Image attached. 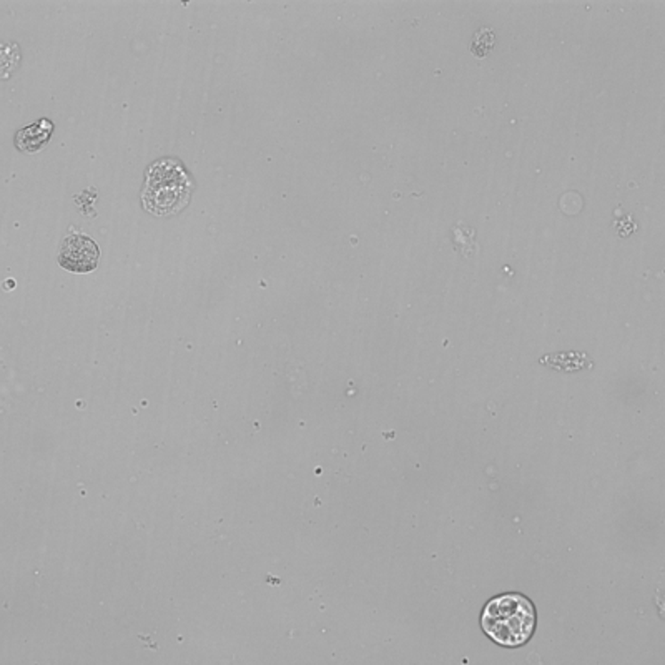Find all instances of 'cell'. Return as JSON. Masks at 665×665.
I'll use <instances>...</instances> for the list:
<instances>
[{
	"label": "cell",
	"mask_w": 665,
	"mask_h": 665,
	"mask_svg": "<svg viewBox=\"0 0 665 665\" xmlns=\"http://www.w3.org/2000/svg\"><path fill=\"white\" fill-rule=\"evenodd\" d=\"M536 620V609L526 595L504 594L484 607L481 626L499 645L520 647L531 639Z\"/></svg>",
	"instance_id": "6da1fadb"
},
{
	"label": "cell",
	"mask_w": 665,
	"mask_h": 665,
	"mask_svg": "<svg viewBox=\"0 0 665 665\" xmlns=\"http://www.w3.org/2000/svg\"><path fill=\"white\" fill-rule=\"evenodd\" d=\"M190 194L192 180L179 162L165 158L146 171L142 200L150 213L158 217L175 215L188 204Z\"/></svg>",
	"instance_id": "7a4b0ae2"
},
{
	"label": "cell",
	"mask_w": 665,
	"mask_h": 665,
	"mask_svg": "<svg viewBox=\"0 0 665 665\" xmlns=\"http://www.w3.org/2000/svg\"><path fill=\"white\" fill-rule=\"evenodd\" d=\"M59 263L73 273L94 271L98 263L97 245L87 235L73 233L62 245Z\"/></svg>",
	"instance_id": "3957f363"
},
{
	"label": "cell",
	"mask_w": 665,
	"mask_h": 665,
	"mask_svg": "<svg viewBox=\"0 0 665 665\" xmlns=\"http://www.w3.org/2000/svg\"><path fill=\"white\" fill-rule=\"evenodd\" d=\"M50 132H52L50 121H38L36 125H32V127H29V129L17 133L15 142H17V146L21 150L34 152V150H38L40 146L44 145L49 140Z\"/></svg>",
	"instance_id": "277c9868"
},
{
	"label": "cell",
	"mask_w": 665,
	"mask_h": 665,
	"mask_svg": "<svg viewBox=\"0 0 665 665\" xmlns=\"http://www.w3.org/2000/svg\"><path fill=\"white\" fill-rule=\"evenodd\" d=\"M451 237H453V243H454V250L464 256V258H471L472 254L479 252V242H478V233L476 230L470 227V225H464V223H456L451 230Z\"/></svg>",
	"instance_id": "5b68a950"
},
{
	"label": "cell",
	"mask_w": 665,
	"mask_h": 665,
	"mask_svg": "<svg viewBox=\"0 0 665 665\" xmlns=\"http://www.w3.org/2000/svg\"><path fill=\"white\" fill-rule=\"evenodd\" d=\"M495 46H496V34H495V30L489 29V27H483V29H479L474 34L471 44V54L474 57H478V59H483L491 50L495 49Z\"/></svg>",
	"instance_id": "8992f818"
}]
</instances>
